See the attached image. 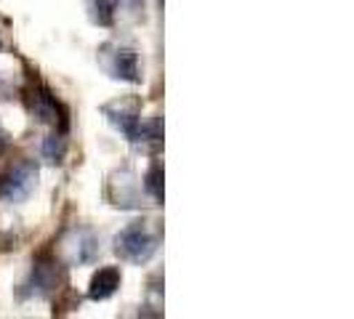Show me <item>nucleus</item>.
<instances>
[{
    "instance_id": "obj_7",
    "label": "nucleus",
    "mask_w": 354,
    "mask_h": 319,
    "mask_svg": "<svg viewBox=\"0 0 354 319\" xmlns=\"http://www.w3.org/2000/svg\"><path fill=\"white\" fill-rule=\"evenodd\" d=\"M120 287V269L118 266H104L93 274L88 287V298L91 301H106L115 296V290Z\"/></svg>"
},
{
    "instance_id": "obj_8",
    "label": "nucleus",
    "mask_w": 354,
    "mask_h": 319,
    "mask_svg": "<svg viewBox=\"0 0 354 319\" xmlns=\"http://www.w3.org/2000/svg\"><path fill=\"white\" fill-rule=\"evenodd\" d=\"M91 19L102 27H109L115 21V0H88Z\"/></svg>"
},
{
    "instance_id": "obj_12",
    "label": "nucleus",
    "mask_w": 354,
    "mask_h": 319,
    "mask_svg": "<svg viewBox=\"0 0 354 319\" xmlns=\"http://www.w3.org/2000/svg\"><path fill=\"white\" fill-rule=\"evenodd\" d=\"M3 149H6V133L0 130V152H3Z\"/></svg>"
},
{
    "instance_id": "obj_11",
    "label": "nucleus",
    "mask_w": 354,
    "mask_h": 319,
    "mask_svg": "<svg viewBox=\"0 0 354 319\" xmlns=\"http://www.w3.org/2000/svg\"><path fill=\"white\" fill-rule=\"evenodd\" d=\"M144 189L155 197L158 202H162V168H160L158 162L147 171V176H144Z\"/></svg>"
},
{
    "instance_id": "obj_4",
    "label": "nucleus",
    "mask_w": 354,
    "mask_h": 319,
    "mask_svg": "<svg viewBox=\"0 0 354 319\" xmlns=\"http://www.w3.org/2000/svg\"><path fill=\"white\" fill-rule=\"evenodd\" d=\"M59 280H62V274H59V264L56 261H37L32 266L30 280L24 284L27 287V296H32V298H48L51 293H56Z\"/></svg>"
},
{
    "instance_id": "obj_10",
    "label": "nucleus",
    "mask_w": 354,
    "mask_h": 319,
    "mask_svg": "<svg viewBox=\"0 0 354 319\" xmlns=\"http://www.w3.org/2000/svg\"><path fill=\"white\" fill-rule=\"evenodd\" d=\"M35 112H37V117H40L43 123L56 125V120H59V106H56V102H53V99L48 96V93H46V90L37 96Z\"/></svg>"
},
{
    "instance_id": "obj_2",
    "label": "nucleus",
    "mask_w": 354,
    "mask_h": 319,
    "mask_svg": "<svg viewBox=\"0 0 354 319\" xmlns=\"http://www.w3.org/2000/svg\"><path fill=\"white\" fill-rule=\"evenodd\" d=\"M37 186V165L30 160L17 162L6 176L0 178V200L3 202H24L27 197L35 192Z\"/></svg>"
},
{
    "instance_id": "obj_6",
    "label": "nucleus",
    "mask_w": 354,
    "mask_h": 319,
    "mask_svg": "<svg viewBox=\"0 0 354 319\" xmlns=\"http://www.w3.org/2000/svg\"><path fill=\"white\" fill-rule=\"evenodd\" d=\"M104 115L128 142L139 144V139H142V117H139L136 109H125V106H120V104H106Z\"/></svg>"
},
{
    "instance_id": "obj_5",
    "label": "nucleus",
    "mask_w": 354,
    "mask_h": 319,
    "mask_svg": "<svg viewBox=\"0 0 354 319\" xmlns=\"http://www.w3.org/2000/svg\"><path fill=\"white\" fill-rule=\"evenodd\" d=\"M104 70L125 83H142V72H139V56L133 48H115L104 61Z\"/></svg>"
},
{
    "instance_id": "obj_3",
    "label": "nucleus",
    "mask_w": 354,
    "mask_h": 319,
    "mask_svg": "<svg viewBox=\"0 0 354 319\" xmlns=\"http://www.w3.org/2000/svg\"><path fill=\"white\" fill-rule=\"evenodd\" d=\"M62 253H64V261L72 266L91 264L99 255V240L88 229H72L62 242Z\"/></svg>"
},
{
    "instance_id": "obj_1",
    "label": "nucleus",
    "mask_w": 354,
    "mask_h": 319,
    "mask_svg": "<svg viewBox=\"0 0 354 319\" xmlns=\"http://www.w3.org/2000/svg\"><path fill=\"white\" fill-rule=\"evenodd\" d=\"M115 253L128 261V264L142 266L158 253V234H152L144 221L128 224L118 237H115Z\"/></svg>"
},
{
    "instance_id": "obj_9",
    "label": "nucleus",
    "mask_w": 354,
    "mask_h": 319,
    "mask_svg": "<svg viewBox=\"0 0 354 319\" xmlns=\"http://www.w3.org/2000/svg\"><path fill=\"white\" fill-rule=\"evenodd\" d=\"M64 152H67V142H64L62 133H53V136H48V139L43 142V157L48 160V162H53V165L62 162Z\"/></svg>"
}]
</instances>
